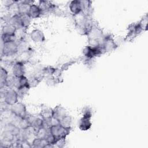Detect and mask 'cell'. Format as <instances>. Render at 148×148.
I'll use <instances>...</instances> for the list:
<instances>
[{
	"mask_svg": "<svg viewBox=\"0 0 148 148\" xmlns=\"http://www.w3.org/2000/svg\"><path fill=\"white\" fill-rule=\"evenodd\" d=\"M19 15L20 17L23 28L26 30L29 27L32 18L30 17L28 13H21L19 14Z\"/></svg>",
	"mask_w": 148,
	"mask_h": 148,
	"instance_id": "21",
	"label": "cell"
},
{
	"mask_svg": "<svg viewBox=\"0 0 148 148\" xmlns=\"http://www.w3.org/2000/svg\"><path fill=\"white\" fill-rule=\"evenodd\" d=\"M32 147H53L52 145H50L49 143L46 139L44 138H36L32 142Z\"/></svg>",
	"mask_w": 148,
	"mask_h": 148,
	"instance_id": "15",
	"label": "cell"
},
{
	"mask_svg": "<svg viewBox=\"0 0 148 148\" xmlns=\"http://www.w3.org/2000/svg\"><path fill=\"white\" fill-rule=\"evenodd\" d=\"M39 116L43 119H49L53 117V109L48 106L42 107Z\"/></svg>",
	"mask_w": 148,
	"mask_h": 148,
	"instance_id": "20",
	"label": "cell"
},
{
	"mask_svg": "<svg viewBox=\"0 0 148 148\" xmlns=\"http://www.w3.org/2000/svg\"><path fill=\"white\" fill-rule=\"evenodd\" d=\"M87 36L89 42L88 45L97 46L101 44L104 35L102 30L96 23H94L91 29L87 34Z\"/></svg>",
	"mask_w": 148,
	"mask_h": 148,
	"instance_id": "1",
	"label": "cell"
},
{
	"mask_svg": "<svg viewBox=\"0 0 148 148\" xmlns=\"http://www.w3.org/2000/svg\"><path fill=\"white\" fill-rule=\"evenodd\" d=\"M14 40V37L13 36L8 35V34H1V41L3 43L8 42L11 40Z\"/></svg>",
	"mask_w": 148,
	"mask_h": 148,
	"instance_id": "26",
	"label": "cell"
},
{
	"mask_svg": "<svg viewBox=\"0 0 148 148\" xmlns=\"http://www.w3.org/2000/svg\"><path fill=\"white\" fill-rule=\"evenodd\" d=\"M38 5L43 11V13L45 12H53L56 9V6L48 1H40Z\"/></svg>",
	"mask_w": 148,
	"mask_h": 148,
	"instance_id": "14",
	"label": "cell"
},
{
	"mask_svg": "<svg viewBox=\"0 0 148 148\" xmlns=\"http://www.w3.org/2000/svg\"><path fill=\"white\" fill-rule=\"evenodd\" d=\"M58 123L65 127L71 128L72 124V117L69 115L66 114L62 119H61Z\"/></svg>",
	"mask_w": 148,
	"mask_h": 148,
	"instance_id": "22",
	"label": "cell"
},
{
	"mask_svg": "<svg viewBox=\"0 0 148 148\" xmlns=\"http://www.w3.org/2000/svg\"><path fill=\"white\" fill-rule=\"evenodd\" d=\"M10 110L15 116L21 117H26L28 114L25 105L21 102H18L11 106Z\"/></svg>",
	"mask_w": 148,
	"mask_h": 148,
	"instance_id": "8",
	"label": "cell"
},
{
	"mask_svg": "<svg viewBox=\"0 0 148 148\" xmlns=\"http://www.w3.org/2000/svg\"><path fill=\"white\" fill-rule=\"evenodd\" d=\"M30 88L31 87L29 86H24V87L17 88L16 91L18 93V97L20 98H23L28 93Z\"/></svg>",
	"mask_w": 148,
	"mask_h": 148,
	"instance_id": "23",
	"label": "cell"
},
{
	"mask_svg": "<svg viewBox=\"0 0 148 148\" xmlns=\"http://www.w3.org/2000/svg\"><path fill=\"white\" fill-rule=\"evenodd\" d=\"M9 77V76L7 70L5 68L1 66L0 74V86L1 89L6 87V83Z\"/></svg>",
	"mask_w": 148,
	"mask_h": 148,
	"instance_id": "18",
	"label": "cell"
},
{
	"mask_svg": "<svg viewBox=\"0 0 148 148\" xmlns=\"http://www.w3.org/2000/svg\"><path fill=\"white\" fill-rule=\"evenodd\" d=\"M43 11L40 9V8L39 6L38 5L36 4H32L29 6L28 14L30 16V17L32 18H37L40 17L42 14Z\"/></svg>",
	"mask_w": 148,
	"mask_h": 148,
	"instance_id": "13",
	"label": "cell"
},
{
	"mask_svg": "<svg viewBox=\"0 0 148 148\" xmlns=\"http://www.w3.org/2000/svg\"><path fill=\"white\" fill-rule=\"evenodd\" d=\"M71 129V128H66L62 126L60 123H57L52 125L50 127L49 130L56 142L58 140L66 139V136L70 133Z\"/></svg>",
	"mask_w": 148,
	"mask_h": 148,
	"instance_id": "2",
	"label": "cell"
},
{
	"mask_svg": "<svg viewBox=\"0 0 148 148\" xmlns=\"http://www.w3.org/2000/svg\"><path fill=\"white\" fill-rule=\"evenodd\" d=\"M25 68L24 62L17 61L15 62L12 66V74L13 76L19 77L25 76Z\"/></svg>",
	"mask_w": 148,
	"mask_h": 148,
	"instance_id": "9",
	"label": "cell"
},
{
	"mask_svg": "<svg viewBox=\"0 0 148 148\" xmlns=\"http://www.w3.org/2000/svg\"><path fill=\"white\" fill-rule=\"evenodd\" d=\"M91 119L82 117L79 121V128L82 131H87L91 127Z\"/></svg>",
	"mask_w": 148,
	"mask_h": 148,
	"instance_id": "16",
	"label": "cell"
},
{
	"mask_svg": "<svg viewBox=\"0 0 148 148\" xmlns=\"http://www.w3.org/2000/svg\"><path fill=\"white\" fill-rule=\"evenodd\" d=\"M18 53V43L13 40L8 42H2L1 57H10Z\"/></svg>",
	"mask_w": 148,
	"mask_h": 148,
	"instance_id": "3",
	"label": "cell"
},
{
	"mask_svg": "<svg viewBox=\"0 0 148 148\" xmlns=\"http://www.w3.org/2000/svg\"><path fill=\"white\" fill-rule=\"evenodd\" d=\"M30 38L35 43H42L45 40V36L43 32L39 29H33L30 34Z\"/></svg>",
	"mask_w": 148,
	"mask_h": 148,
	"instance_id": "10",
	"label": "cell"
},
{
	"mask_svg": "<svg viewBox=\"0 0 148 148\" xmlns=\"http://www.w3.org/2000/svg\"><path fill=\"white\" fill-rule=\"evenodd\" d=\"M66 114H68L65 109L61 105H57L53 109V118L58 122Z\"/></svg>",
	"mask_w": 148,
	"mask_h": 148,
	"instance_id": "12",
	"label": "cell"
},
{
	"mask_svg": "<svg viewBox=\"0 0 148 148\" xmlns=\"http://www.w3.org/2000/svg\"><path fill=\"white\" fill-rule=\"evenodd\" d=\"M3 102L8 106H12L18 102V95L17 91L13 88L6 90L3 94Z\"/></svg>",
	"mask_w": 148,
	"mask_h": 148,
	"instance_id": "6",
	"label": "cell"
},
{
	"mask_svg": "<svg viewBox=\"0 0 148 148\" xmlns=\"http://www.w3.org/2000/svg\"><path fill=\"white\" fill-rule=\"evenodd\" d=\"M147 22H148V21H147V15L146 14L145 16H144L142 17V18L139 22V24L140 25L141 28H142L143 31H146L147 29Z\"/></svg>",
	"mask_w": 148,
	"mask_h": 148,
	"instance_id": "25",
	"label": "cell"
},
{
	"mask_svg": "<svg viewBox=\"0 0 148 148\" xmlns=\"http://www.w3.org/2000/svg\"><path fill=\"white\" fill-rule=\"evenodd\" d=\"M142 31H143V29L139 23H132L128 28V33L125 40L128 42L133 40Z\"/></svg>",
	"mask_w": 148,
	"mask_h": 148,
	"instance_id": "7",
	"label": "cell"
},
{
	"mask_svg": "<svg viewBox=\"0 0 148 148\" xmlns=\"http://www.w3.org/2000/svg\"><path fill=\"white\" fill-rule=\"evenodd\" d=\"M92 116V109L90 107L86 106L83 109L82 117H86V118H88V119H91Z\"/></svg>",
	"mask_w": 148,
	"mask_h": 148,
	"instance_id": "24",
	"label": "cell"
},
{
	"mask_svg": "<svg viewBox=\"0 0 148 148\" xmlns=\"http://www.w3.org/2000/svg\"><path fill=\"white\" fill-rule=\"evenodd\" d=\"M16 30L17 29L14 26H13L9 23H6L2 27L1 34L10 35L14 37Z\"/></svg>",
	"mask_w": 148,
	"mask_h": 148,
	"instance_id": "19",
	"label": "cell"
},
{
	"mask_svg": "<svg viewBox=\"0 0 148 148\" xmlns=\"http://www.w3.org/2000/svg\"><path fill=\"white\" fill-rule=\"evenodd\" d=\"M101 46L104 53L113 51L118 47V45L111 35H104Z\"/></svg>",
	"mask_w": 148,
	"mask_h": 148,
	"instance_id": "5",
	"label": "cell"
},
{
	"mask_svg": "<svg viewBox=\"0 0 148 148\" xmlns=\"http://www.w3.org/2000/svg\"><path fill=\"white\" fill-rule=\"evenodd\" d=\"M69 9L73 16L82 13V6L81 1L75 0L71 1L69 5Z\"/></svg>",
	"mask_w": 148,
	"mask_h": 148,
	"instance_id": "11",
	"label": "cell"
},
{
	"mask_svg": "<svg viewBox=\"0 0 148 148\" xmlns=\"http://www.w3.org/2000/svg\"><path fill=\"white\" fill-rule=\"evenodd\" d=\"M6 23H9L14 26L16 29H23L19 14L10 16Z\"/></svg>",
	"mask_w": 148,
	"mask_h": 148,
	"instance_id": "17",
	"label": "cell"
},
{
	"mask_svg": "<svg viewBox=\"0 0 148 148\" xmlns=\"http://www.w3.org/2000/svg\"><path fill=\"white\" fill-rule=\"evenodd\" d=\"M83 53L86 60H92L94 58L104 54V52L101 45L97 46L88 45L84 48Z\"/></svg>",
	"mask_w": 148,
	"mask_h": 148,
	"instance_id": "4",
	"label": "cell"
}]
</instances>
